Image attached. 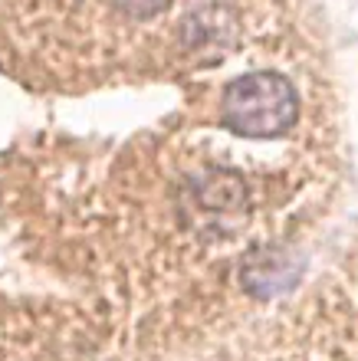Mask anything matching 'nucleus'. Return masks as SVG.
<instances>
[{
  "label": "nucleus",
  "mask_w": 358,
  "mask_h": 361,
  "mask_svg": "<svg viewBox=\"0 0 358 361\" xmlns=\"http://www.w3.org/2000/svg\"><path fill=\"white\" fill-rule=\"evenodd\" d=\"M296 89L280 73H250L224 89V125L250 138H270L296 122Z\"/></svg>",
  "instance_id": "1"
}]
</instances>
